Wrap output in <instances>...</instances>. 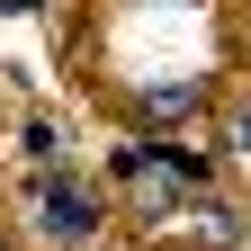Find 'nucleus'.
I'll list each match as a JSON object with an SVG mask.
<instances>
[{
  "label": "nucleus",
  "instance_id": "3",
  "mask_svg": "<svg viewBox=\"0 0 251 251\" xmlns=\"http://www.w3.org/2000/svg\"><path fill=\"white\" fill-rule=\"evenodd\" d=\"M18 144H27V162H63V152H54V144H63V135H54V117H27V126H18Z\"/></svg>",
  "mask_w": 251,
  "mask_h": 251
},
{
  "label": "nucleus",
  "instance_id": "2",
  "mask_svg": "<svg viewBox=\"0 0 251 251\" xmlns=\"http://www.w3.org/2000/svg\"><path fill=\"white\" fill-rule=\"evenodd\" d=\"M198 99H206L198 81H162V90L135 99V117H144V126H179V117H198Z\"/></svg>",
  "mask_w": 251,
  "mask_h": 251
},
{
  "label": "nucleus",
  "instance_id": "5",
  "mask_svg": "<svg viewBox=\"0 0 251 251\" xmlns=\"http://www.w3.org/2000/svg\"><path fill=\"white\" fill-rule=\"evenodd\" d=\"M0 251H9V242H0Z\"/></svg>",
  "mask_w": 251,
  "mask_h": 251
},
{
  "label": "nucleus",
  "instance_id": "1",
  "mask_svg": "<svg viewBox=\"0 0 251 251\" xmlns=\"http://www.w3.org/2000/svg\"><path fill=\"white\" fill-rule=\"evenodd\" d=\"M36 206H45V233L54 242H90V233H99V198H90L81 179H45Z\"/></svg>",
  "mask_w": 251,
  "mask_h": 251
},
{
  "label": "nucleus",
  "instance_id": "4",
  "mask_svg": "<svg viewBox=\"0 0 251 251\" xmlns=\"http://www.w3.org/2000/svg\"><path fill=\"white\" fill-rule=\"evenodd\" d=\"M225 144H233V152H251V99H242V108L225 117Z\"/></svg>",
  "mask_w": 251,
  "mask_h": 251
}]
</instances>
